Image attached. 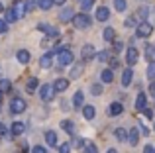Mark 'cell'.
Masks as SVG:
<instances>
[{"label": "cell", "instance_id": "1", "mask_svg": "<svg viewBox=\"0 0 155 153\" xmlns=\"http://www.w3.org/2000/svg\"><path fill=\"white\" fill-rule=\"evenodd\" d=\"M75 61V55L69 47H63V49H57V63L59 67H65V65H71Z\"/></svg>", "mask_w": 155, "mask_h": 153}, {"label": "cell", "instance_id": "2", "mask_svg": "<svg viewBox=\"0 0 155 153\" xmlns=\"http://www.w3.org/2000/svg\"><path fill=\"white\" fill-rule=\"evenodd\" d=\"M71 24L77 28V30H87L88 26H91V16L87 14V12H81V14H75L71 20Z\"/></svg>", "mask_w": 155, "mask_h": 153}, {"label": "cell", "instance_id": "3", "mask_svg": "<svg viewBox=\"0 0 155 153\" xmlns=\"http://www.w3.org/2000/svg\"><path fill=\"white\" fill-rule=\"evenodd\" d=\"M55 86L53 84H43L41 88H39V96H41L43 102H51L53 98H55Z\"/></svg>", "mask_w": 155, "mask_h": 153}, {"label": "cell", "instance_id": "4", "mask_svg": "<svg viewBox=\"0 0 155 153\" xmlns=\"http://www.w3.org/2000/svg\"><path fill=\"white\" fill-rule=\"evenodd\" d=\"M153 34V26L149 22H140L136 28V35L137 37H149Z\"/></svg>", "mask_w": 155, "mask_h": 153}, {"label": "cell", "instance_id": "5", "mask_svg": "<svg viewBox=\"0 0 155 153\" xmlns=\"http://www.w3.org/2000/svg\"><path fill=\"white\" fill-rule=\"evenodd\" d=\"M26 108H28L26 100L20 98V96H18V98H14V100L10 102V112H12V114H22V112L26 110Z\"/></svg>", "mask_w": 155, "mask_h": 153}, {"label": "cell", "instance_id": "6", "mask_svg": "<svg viewBox=\"0 0 155 153\" xmlns=\"http://www.w3.org/2000/svg\"><path fill=\"white\" fill-rule=\"evenodd\" d=\"M137 59H140V51H137L136 47H128V51H126V61H128V65L134 67L137 63Z\"/></svg>", "mask_w": 155, "mask_h": 153}, {"label": "cell", "instance_id": "7", "mask_svg": "<svg viewBox=\"0 0 155 153\" xmlns=\"http://www.w3.org/2000/svg\"><path fill=\"white\" fill-rule=\"evenodd\" d=\"M81 55H83L84 61H88V59H94V57H96V49H94V45H91V43L83 45V49H81Z\"/></svg>", "mask_w": 155, "mask_h": 153}, {"label": "cell", "instance_id": "8", "mask_svg": "<svg viewBox=\"0 0 155 153\" xmlns=\"http://www.w3.org/2000/svg\"><path fill=\"white\" fill-rule=\"evenodd\" d=\"M38 30H39V31H45L49 37H57V35H59V30H57V28L49 26V24H43V22L38 24Z\"/></svg>", "mask_w": 155, "mask_h": 153}, {"label": "cell", "instance_id": "9", "mask_svg": "<svg viewBox=\"0 0 155 153\" xmlns=\"http://www.w3.org/2000/svg\"><path fill=\"white\" fill-rule=\"evenodd\" d=\"M53 55H55V51H47V53L41 55V59H39V65L43 67V69H49L53 65Z\"/></svg>", "mask_w": 155, "mask_h": 153}, {"label": "cell", "instance_id": "10", "mask_svg": "<svg viewBox=\"0 0 155 153\" xmlns=\"http://www.w3.org/2000/svg\"><path fill=\"white\" fill-rule=\"evenodd\" d=\"M132 79H134V69L132 67H126V69L122 71V86H130Z\"/></svg>", "mask_w": 155, "mask_h": 153}, {"label": "cell", "instance_id": "11", "mask_svg": "<svg viewBox=\"0 0 155 153\" xmlns=\"http://www.w3.org/2000/svg\"><path fill=\"white\" fill-rule=\"evenodd\" d=\"M79 147H81V149H83L84 153H98V149H96L94 143L84 142V139H81V142H79Z\"/></svg>", "mask_w": 155, "mask_h": 153}, {"label": "cell", "instance_id": "12", "mask_svg": "<svg viewBox=\"0 0 155 153\" xmlns=\"http://www.w3.org/2000/svg\"><path fill=\"white\" fill-rule=\"evenodd\" d=\"M16 59H18L22 65H28L30 59H31V55H30V51H28V49H20L18 53H16Z\"/></svg>", "mask_w": 155, "mask_h": 153}, {"label": "cell", "instance_id": "13", "mask_svg": "<svg viewBox=\"0 0 155 153\" xmlns=\"http://www.w3.org/2000/svg\"><path fill=\"white\" fill-rule=\"evenodd\" d=\"M122 112H124V104H122V102H112V104H110V108H108L110 116H120Z\"/></svg>", "mask_w": 155, "mask_h": 153}, {"label": "cell", "instance_id": "14", "mask_svg": "<svg viewBox=\"0 0 155 153\" xmlns=\"http://www.w3.org/2000/svg\"><path fill=\"white\" fill-rule=\"evenodd\" d=\"M53 86H55L57 92H65L69 88V79H63V76H61V79H57L55 83H53Z\"/></svg>", "mask_w": 155, "mask_h": 153}, {"label": "cell", "instance_id": "15", "mask_svg": "<svg viewBox=\"0 0 155 153\" xmlns=\"http://www.w3.org/2000/svg\"><path fill=\"white\" fill-rule=\"evenodd\" d=\"M108 18H110V10L106 6L96 8V20H98V22H106Z\"/></svg>", "mask_w": 155, "mask_h": 153}, {"label": "cell", "instance_id": "16", "mask_svg": "<svg viewBox=\"0 0 155 153\" xmlns=\"http://www.w3.org/2000/svg\"><path fill=\"white\" fill-rule=\"evenodd\" d=\"M145 104H147V98H145L143 92H140V94H137V98H136V110L137 112H143V108H147Z\"/></svg>", "mask_w": 155, "mask_h": 153}, {"label": "cell", "instance_id": "17", "mask_svg": "<svg viewBox=\"0 0 155 153\" xmlns=\"http://www.w3.org/2000/svg\"><path fill=\"white\" fill-rule=\"evenodd\" d=\"M12 10H14L16 20H22L24 16H26V6H24L22 2H20V4H14V8H12Z\"/></svg>", "mask_w": 155, "mask_h": 153}, {"label": "cell", "instance_id": "18", "mask_svg": "<svg viewBox=\"0 0 155 153\" xmlns=\"http://www.w3.org/2000/svg\"><path fill=\"white\" fill-rule=\"evenodd\" d=\"M38 86H39V80L35 79V76H31V79H30V80L26 83V90L30 92V94H34V92L38 90Z\"/></svg>", "mask_w": 155, "mask_h": 153}, {"label": "cell", "instance_id": "19", "mask_svg": "<svg viewBox=\"0 0 155 153\" xmlns=\"http://www.w3.org/2000/svg\"><path fill=\"white\" fill-rule=\"evenodd\" d=\"M24 130H26V126H24L22 122H14V124H12V128H10L12 135H22Z\"/></svg>", "mask_w": 155, "mask_h": 153}, {"label": "cell", "instance_id": "20", "mask_svg": "<svg viewBox=\"0 0 155 153\" xmlns=\"http://www.w3.org/2000/svg\"><path fill=\"white\" fill-rule=\"evenodd\" d=\"M83 116L87 120H92L96 116V110H94V106H91V104H87V106H83Z\"/></svg>", "mask_w": 155, "mask_h": 153}, {"label": "cell", "instance_id": "21", "mask_svg": "<svg viewBox=\"0 0 155 153\" xmlns=\"http://www.w3.org/2000/svg\"><path fill=\"white\" fill-rule=\"evenodd\" d=\"M83 100H84L83 90H77L75 96H73V106H75V108H81V106H83Z\"/></svg>", "mask_w": 155, "mask_h": 153}, {"label": "cell", "instance_id": "22", "mask_svg": "<svg viewBox=\"0 0 155 153\" xmlns=\"http://www.w3.org/2000/svg\"><path fill=\"white\" fill-rule=\"evenodd\" d=\"M61 128H63L67 134H71V135H75V124L71 122V120H63L61 122Z\"/></svg>", "mask_w": 155, "mask_h": 153}, {"label": "cell", "instance_id": "23", "mask_svg": "<svg viewBox=\"0 0 155 153\" xmlns=\"http://www.w3.org/2000/svg\"><path fill=\"white\" fill-rule=\"evenodd\" d=\"M45 142H47V145H57V134L53 130H49V132H45Z\"/></svg>", "mask_w": 155, "mask_h": 153}, {"label": "cell", "instance_id": "24", "mask_svg": "<svg viewBox=\"0 0 155 153\" xmlns=\"http://www.w3.org/2000/svg\"><path fill=\"white\" fill-rule=\"evenodd\" d=\"M10 90H12V83L8 79H0V92H2V94H8Z\"/></svg>", "mask_w": 155, "mask_h": 153}, {"label": "cell", "instance_id": "25", "mask_svg": "<svg viewBox=\"0 0 155 153\" xmlns=\"http://www.w3.org/2000/svg\"><path fill=\"white\" fill-rule=\"evenodd\" d=\"M73 16H75V12H73L71 8H65V10L59 14V20L61 22H67V20H73Z\"/></svg>", "mask_w": 155, "mask_h": 153}, {"label": "cell", "instance_id": "26", "mask_svg": "<svg viewBox=\"0 0 155 153\" xmlns=\"http://www.w3.org/2000/svg\"><path fill=\"white\" fill-rule=\"evenodd\" d=\"M102 35H104L106 41H114V39H116V30H114V28H106L102 31Z\"/></svg>", "mask_w": 155, "mask_h": 153}, {"label": "cell", "instance_id": "27", "mask_svg": "<svg viewBox=\"0 0 155 153\" xmlns=\"http://www.w3.org/2000/svg\"><path fill=\"white\" fill-rule=\"evenodd\" d=\"M128 139L132 145H137V142H140V135H137V128H134V130L128 132Z\"/></svg>", "mask_w": 155, "mask_h": 153}, {"label": "cell", "instance_id": "28", "mask_svg": "<svg viewBox=\"0 0 155 153\" xmlns=\"http://www.w3.org/2000/svg\"><path fill=\"white\" fill-rule=\"evenodd\" d=\"M81 73H83V63H75V67L71 69V79H79L81 76Z\"/></svg>", "mask_w": 155, "mask_h": 153}, {"label": "cell", "instance_id": "29", "mask_svg": "<svg viewBox=\"0 0 155 153\" xmlns=\"http://www.w3.org/2000/svg\"><path fill=\"white\" fill-rule=\"evenodd\" d=\"M100 79H102V83H112L114 80V73H112V69H106L100 73Z\"/></svg>", "mask_w": 155, "mask_h": 153}, {"label": "cell", "instance_id": "30", "mask_svg": "<svg viewBox=\"0 0 155 153\" xmlns=\"http://www.w3.org/2000/svg\"><path fill=\"white\" fill-rule=\"evenodd\" d=\"M147 16H149V8H140L136 14V18H140L141 22H147Z\"/></svg>", "mask_w": 155, "mask_h": 153}, {"label": "cell", "instance_id": "31", "mask_svg": "<svg viewBox=\"0 0 155 153\" xmlns=\"http://www.w3.org/2000/svg\"><path fill=\"white\" fill-rule=\"evenodd\" d=\"M114 134H116V139H120V142L128 139V132H126L124 128H116V130H114Z\"/></svg>", "mask_w": 155, "mask_h": 153}, {"label": "cell", "instance_id": "32", "mask_svg": "<svg viewBox=\"0 0 155 153\" xmlns=\"http://www.w3.org/2000/svg\"><path fill=\"white\" fill-rule=\"evenodd\" d=\"M114 8H116L118 12H126V8H128V2H126V0H114Z\"/></svg>", "mask_w": 155, "mask_h": 153}, {"label": "cell", "instance_id": "33", "mask_svg": "<svg viewBox=\"0 0 155 153\" xmlns=\"http://www.w3.org/2000/svg\"><path fill=\"white\" fill-rule=\"evenodd\" d=\"M38 6L41 8V10H51L53 0H38Z\"/></svg>", "mask_w": 155, "mask_h": 153}, {"label": "cell", "instance_id": "34", "mask_svg": "<svg viewBox=\"0 0 155 153\" xmlns=\"http://www.w3.org/2000/svg\"><path fill=\"white\" fill-rule=\"evenodd\" d=\"M92 6H94V0H81V8H83V12H88Z\"/></svg>", "mask_w": 155, "mask_h": 153}, {"label": "cell", "instance_id": "35", "mask_svg": "<svg viewBox=\"0 0 155 153\" xmlns=\"http://www.w3.org/2000/svg\"><path fill=\"white\" fill-rule=\"evenodd\" d=\"M91 92H92L94 96H100V94H102V84H100V83H94V84L91 86Z\"/></svg>", "mask_w": 155, "mask_h": 153}, {"label": "cell", "instance_id": "36", "mask_svg": "<svg viewBox=\"0 0 155 153\" xmlns=\"http://www.w3.org/2000/svg\"><path fill=\"white\" fill-rule=\"evenodd\" d=\"M24 6H26V12H31V10H35V6H38V0H26Z\"/></svg>", "mask_w": 155, "mask_h": 153}, {"label": "cell", "instance_id": "37", "mask_svg": "<svg viewBox=\"0 0 155 153\" xmlns=\"http://www.w3.org/2000/svg\"><path fill=\"white\" fill-rule=\"evenodd\" d=\"M147 76H149L151 80H155V63H153V61L149 63V67H147Z\"/></svg>", "mask_w": 155, "mask_h": 153}, {"label": "cell", "instance_id": "38", "mask_svg": "<svg viewBox=\"0 0 155 153\" xmlns=\"http://www.w3.org/2000/svg\"><path fill=\"white\" fill-rule=\"evenodd\" d=\"M114 51H116V53H120L122 51V47H124V41H122V39H114Z\"/></svg>", "mask_w": 155, "mask_h": 153}, {"label": "cell", "instance_id": "39", "mask_svg": "<svg viewBox=\"0 0 155 153\" xmlns=\"http://www.w3.org/2000/svg\"><path fill=\"white\" fill-rule=\"evenodd\" d=\"M96 59H98V61H108L110 53H108V51H100V53H96Z\"/></svg>", "mask_w": 155, "mask_h": 153}, {"label": "cell", "instance_id": "40", "mask_svg": "<svg viewBox=\"0 0 155 153\" xmlns=\"http://www.w3.org/2000/svg\"><path fill=\"white\" fill-rule=\"evenodd\" d=\"M6 22L8 24H10V22H16V16H14V10H12V8H10V10H6Z\"/></svg>", "mask_w": 155, "mask_h": 153}, {"label": "cell", "instance_id": "41", "mask_svg": "<svg viewBox=\"0 0 155 153\" xmlns=\"http://www.w3.org/2000/svg\"><path fill=\"white\" fill-rule=\"evenodd\" d=\"M59 153H71V143H61V145H59Z\"/></svg>", "mask_w": 155, "mask_h": 153}, {"label": "cell", "instance_id": "42", "mask_svg": "<svg viewBox=\"0 0 155 153\" xmlns=\"http://www.w3.org/2000/svg\"><path fill=\"white\" fill-rule=\"evenodd\" d=\"M31 153H47V149L43 145H34L31 147Z\"/></svg>", "mask_w": 155, "mask_h": 153}, {"label": "cell", "instance_id": "43", "mask_svg": "<svg viewBox=\"0 0 155 153\" xmlns=\"http://www.w3.org/2000/svg\"><path fill=\"white\" fill-rule=\"evenodd\" d=\"M8 31V22L6 20H0V34H6Z\"/></svg>", "mask_w": 155, "mask_h": 153}, {"label": "cell", "instance_id": "44", "mask_svg": "<svg viewBox=\"0 0 155 153\" xmlns=\"http://www.w3.org/2000/svg\"><path fill=\"white\" fill-rule=\"evenodd\" d=\"M143 114L147 116L149 120H153V110H151V108H143Z\"/></svg>", "mask_w": 155, "mask_h": 153}, {"label": "cell", "instance_id": "45", "mask_svg": "<svg viewBox=\"0 0 155 153\" xmlns=\"http://www.w3.org/2000/svg\"><path fill=\"white\" fill-rule=\"evenodd\" d=\"M6 134H8V128L4 126L2 122H0V138H2V135H6Z\"/></svg>", "mask_w": 155, "mask_h": 153}, {"label": "cell", "instance_id": "46", "mask_svg": "<svg viewBox=\"0 0 155 153\" xmlns=\"http://www.w3.org/2000/svg\"><path fill=\"white\" fill-rule=\"evenodd\" d=\"M143 153H155V147H153V145H145Z\"/></svg>", "mask_w": 155, "mask_h": 153}, {"label": "cell", "instance_id": "47", "mask_svg": "<svg viewBox=\"0 0 155 153\" xmlns=\"http://www.w3.org/2000/svg\"><path fill=\"white\" fill-rule=\"evenodd\" d=\"M126 26H128V28H134V26H136V24H134V18H128V20H126Z\"/></svg>", "mask_w": 155, "mask_h": 153}, {"label": "cell", "instance_id": "48", "mask_svg": "<svg viewBox=\"0 0 155 153\" xmlns=\"http://www.w3.org/2000/svg\"><path fill=\"white\" fill-rule=\"evenodd\" d=\"M65 2H67V0H53V4H59V6H61V4H65Z\"/></svg>", "mask_w": 155, "mask_h": 153}, {"label": "cell", "instance_id": "49", "mask_svg": "<svg viewBox=\"0 0 155 153\" xmlns=\"http://www.w3.org/2000/svg\"><path fill=\"white\" fill-rule=\"evenodd\" d=\"M149 90H151V94H155V83L151 84V86H149Z\"/></svg>", "mask_w": 155, "mask_h": 153}, {"label": "cell", "instance_id": "50", "mask_svg": "<svg viewBox=\"0 0 155 153\" xmlns=\"http://www.w3.org/2000/svg\"><path fill=\"white\" fill-rule=\"evenodd\" d=\"M106 153H118V151H116V149H108Z\"/></svg>", "mask_w": 155, "mask_h": 153}, {"label": "cell", "instance_id": "51", "mask_svg": "<svg viewBox=\"0 0 155 153\" xmlns=\"http://www.w3.org/2000/svg\"><path fill=\"white\" fill-rule=\"evenodd\" d=\"M4 10V6H2V2H0V12H2Z\"/></svg>", "mask_w": 155, "mask_h": 153}, {"label": "cell", "instance_id": "52", "mask_svg": "<svg viewBox=\"0 0 155 153\" xmlns=\"http://www.w3.org/2000/svg\"><path fill=\"white\" fill-rule=\"evenodd\" d=\"M153 108H155V104H153Z\"/></svg>", "mask_w": 155, "mask_h": 153}, {"label": "cell", "instance_id": "53", "mask_svg": "<svg viewBox=\"0 0 155 153\" xmlns=\"http://www.w3.org/2000/svg\"><path fill=\"white\" fill-rule=\"evenodd\" d=\"M153 128H155V124H153Z\"/></svg>", "mask_w": 155, "mask_h": 153}]
</instances>
